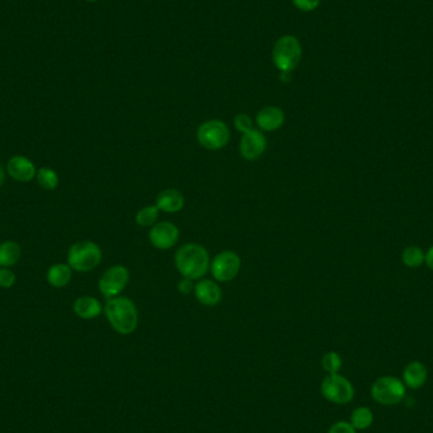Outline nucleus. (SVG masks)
Masks as SVG:
<instances>
[{
	"mask_svg": "<svg viewBox=\"0 0 433 433\" xmlns=\"http://www.w3.org/2000/svg\"><path fill=\"white\" fill-rule=\"evenodd\" d=\"M175 266L182 278L200 280L210 269V253L204 246L199 244H185L175 253Z\"/></svg>",
	"mask_w": 433,
	"mask_h": 433,
	"instance_id": "obj_1",
	"label": "nucleus"
},
{
	"mask_svg": "<svg viewBox=\"0 0 433 433\" xmlns=\"http://www.w3.org/2000/svg\"><path fill=\"white\" fill-rule=\"evenodd\" d=\"M104 310L112 329L120 335H132L139 327V310L134 301L127 297L108 299Z\"/></svg>",
	"mask_w": 433,
	"mask_h": 433,
	"instance_id": "obj_2",
	"label": "nucleus"
},
{
	"mask_svg": "<svg viewBox=\"0 0 433 433\" xmlns=\"http://www.w3.org/2000/svg\"><path fill=\"white\" fill-rule=\"evenodd\" d=\"M301 45L297 37L283 36L275 42L273 49V61L280 72L292 74L301 60Z\"/></svg>",
	"mask_w": 433,
	"mask_h": 433,
	"instance_id": "obj_3",
	"label": "nucleus"
},
{
	"mask_svg": "<svg viewBox=\"0 0 433 433\" xmlns=\"http://www.w3.org/2000/svg\"><path fill=\"white\" fill-rule=\"evenodd\" d=\"M102 250L95 242L79 241L71 246L68 262L72 270L79 273H88L102 262Z\"/></svg>",
	"mask_w": 433,
	"mask_h": 433,
	"instance_id": "obj_4",
	"label": "nucleus"
},
{
	"mask_svg": "<svg viewBox=\"0 0 433 433\" xmlns=\"http://www.w3.org/2000/svg\"><path fill=\"white\" fill-rule=\"evenodd\" d=\"M230 139V128L219 119H210L204 122L196 131V140L199 145L210 151L222 150L228 145Z\"/></svg>",
	"mask_w": 433,
	"mask_h": 433,
	"instance_id": "obj_5",
	"label": "nucleus"
},
{
	"mask_svg": "<svg viewBox=\"0 0 433 433\" xmlns=\"http://www.w3.org/2000/svg\"><path fill=\"white\" fill-rule=\"evenodd\" d=\"M371 397L379 404H398L405 397L404 383L395 377H379L371 386Z\"/></svg>",
	"mask_w": 433,
	"mask_h": 433,
	"instance_id": "obj_6",
	"label": "nucleus"
},
{
	"mask_svg": "<svg viewBox=\"0 0 433 433\" xmlns=\"http://www.w3.org/2000/svg\"><path fill=\"white\" fill-rule=\"evenodd\" d=\"M322 395L335 404H347L355 397L354 385L340 374H329L321 385Z\"/></svg>",
	"mask_w": 433,
	"mask_h": 433,
	"instance_id": "obj_7",
	"label": "nucleus"
},
{
	"mask_svg": "<svg viewBox=\"0 0 433 433\" xmlns=\"http://www.w3.org/2000/svg\"><path fill=\"white\" fill-rule=\"evenodd\" d=\"M241 258L235 251L219 252L214 256V259L210 261V273L216 281L219 283H228L237 278L241 270Z\"/></svg>",
	"mask_w": 433,
	"mask_h": 433,
	"instance_id": "obj_8",
	"label": "nucleus"
},
{
	"mask_svg": "<svg viewBox=\"0 0 433 433\" xmlns=\"http://www.w3.org/2000/svg\"><path fill=\"white\" fill-rule=\"evenodd\" d=\"M129 283V271L126 266L113 265L105 270L99 280V290L105 298L111 299L120 295Z\"/></svg>",
	"mask_w": 433,
	"mask_h": 433,
	"instance_id": "obj_9",
	"label": "nucleus"
},
{
	"mask_svg": "<svg viewBox=\"0 0 433 433\" xmlns=\"http://www.w3.org/2000/svg\"><path fill=\"white\" fill-rule=\"evenodd\" d=\"M180 237V231L173 222H157L150 228L148 238L151 245L157 250H170L173 249Z\"/></svg>",
	"mask_w": 433,
	"mask_h": 433,
	"instance_id": "obj_10",
	"label": "nucleus"
},
{
	"mask_svg": "<svg viewBox=\"0 0 433 433\" xmlns=\"http://www.w3.org/2000/svg\"><path fill=\"white\" fill-rule=\"evenodd\" d=\"M267 140L265 134L260 129H252L244 133L239 142V154L247 161H255L265 154Z\"/></svg>",
	"mask_w": 433,
	"mask_h": 433,
	"instance_id": "obj_11",
	"label": "nucleus"
},
{
	"mask_svg": "<svg viewBox=\"0 0 433 433\" xmlns=\"http://www.w3.org/2000/svg\"><path fill=\"white\" fill-rule=\"evenodd\" d=\"M256 123L259 126L260 131L275 132L284 126L285 113L279 107L267 105V107H264L262 109H260L258 116H256Z\"/></svg>",
	"mask_w": 433,
	"mask_h": 433,
	"instance_id": "obj_12",
	"label": "nucleus"
},
{
	"mask_svg": "<svg viewBox=\"0 0 433 433\" xmlns=\"http://www.w3.org/2000/svg\"><path fill=\"white\" fill-rule=\"evenodd\" d=\"M196 301L205 307H214L222 301V289L216 280L200 279L194 288Z\"/></svg>",
	"mask_w": 433,
	"mask_h": 433,
	"instance_id": "obj_13",
	"label": "nucleus"
},
{
	"mask_svg": "<svg viewBox=\"0 0 433 433\" xmlns=\"http://www.w3.org/2000/svg\"><path fill=\"white\" fill-rule=\"evenodd\" d=\"M7 170L10 178L21 182H31L37 174L33 162L24 156H13L8 161Z\"/></svg>",
	"mask_w": 433,
	"mask_h": 433,
	"instance_id": "obj_14",
	"label": "nucleus"
},
{
	"mask_svg": "<svg viewBox=\"0 0 433 433\" xmlns=\"http://www.w3.org/2000/svg\"><path fill=\"white\" fill-rule=\"evenodd\" d=\"M155 205L160 210V212L173 214V213L180 212L184 208L185 198L182 196V191L178 189H165L161 191L159 196H156V204Z\"/></svg>",
	"mask_w": 433,
	"mask_h": 433,
	"instance_id": "obj_15",
	"label": "nucleus"
},
{
	"mask_svg": "<svg viewBox=\"0 0 433 433\" xmlns=\"http://www.w3.org/2000/svg\"><path fill=\"white\" fill-rule=\"evenodd\" d=\"M427 380V368L420 361H412L403 371V383L411 389L422 388Z\"/></svg>",
	"mask_w": 433,
	"mask_h": 433,
	"instance_id": "obj_16",
	"label": "nucleus"
},
{
	"mask_svg": "<svg viewBox=\"0 0 433 433\" xmlns=\"http://www.w3.org/2000/svg\"><path fill=\"white\" fill-rule=\"evenodd\" d=\"M103 310L102 303L94 297H80L74 303V312L83 320H94Z\"/></svg>",
	"mask_w": 433,
	"mask_h": 433,
	"instance_id": "obj_17",
	"label": "nucleus"
},
{
	"mask_svg": "<svg viewBox=\"0 0 433 433\" xmlns=\"http://www.w3.org/2000/svg\"><path fill=\"white\" fill-rule=\"evenodd\" d=\"M72 278V269L69 264H55L47 271V281L54 288L66 287Z\"/></svg>",
	"mask_w": 433,
	"mask_h": 433,
	"instance_id": "obj_18",
	"label": "nucleus"
},
{
	"mask_svg": "<svg viewBox=\"0 0 433 433\" xmlns=\"http://www.w3.org/2000/svg\"><path fill=\"white\" fill-rule=\"evenodd\" d=\"M21 259V247L13 241H6L0 245V266H13Z\"/></svg>",
	"mask_w": 433,
	"mask_h": 433,
	"instance_id": "obj_19",
	"label": "nucleus"
},
{
	"mask_svg": "<svg viewBox=\"0 0 433 433\" xmlns=\"http://www.w3.org/2000/svg\"><path fill=\"white\" fill-rule=\"evenodd\" d=\"M374 422V414L370 408L359 407L354 412L351 413L349 423L355 430H368Z\"/></svg>",
	"mask_w": 433,
	"mask_h": 433,
	"instance_id": "obj_20",
	"label": "nucleus"
},
{
	"mask_svg": "<svg viewBox=\"0 0 433 433\" xmlns=\"http://www.w3.org/2000/svg\"><path fill=\"white\" fill-rule=\"evenodd\" d=\"M159 216H160V210L156 205H147L137 212L134 221L140 227L151 228L154 224L157 223Z\"/></svg>",
	"mask_w": 433,
	"mask_h": 433,
	"instance_id": "obj_21",
	"label": "nucleus"
},
{
	"mask_svg": "<svg viewBox=\"0 0 433 433\" xmlns=\"http://www.w3.org/2000/svg\"><path fill=\"white\" fill-rule=\"evenodd\" d=\"M36 178H37V182L40 184V187L45 190H54L58 185V175L52 168H40L36 174Z\"/></svg>",
	"mask_w": 433,
	"mask_h": 433,
	"instance_id": "obj_22",
	"label": "nucleus"
},
{
	"mask_svg": "<svg viewBox=\"0 0 433 433\" xmlns=\"http://www.w3.org/2000/svg\"><path fill=\"white\" fill-rule=\"evenodd\" d=\"M402 260L408 267H419L425 262V252L417 246H409L403 251Z\"/></svg>",
	"mask_w": 433,
	"mask_h": 433,
	"instance_id": "obj_23",
	"label": "nucleus"
},
{
	"mask_svg": "<svg viewBox=\"0 0 433 433\" xmlns=\"http://www.w3.org/2000/svg\"><path fill=\"white\" fill-rule=\"evenodd\" d=\"M322 368L329 374H338L343 368V359L335 351L327 352L322 359Z\"/></svg>",
	"mask_w": 433,
	"mask_h": 433,
	"instance_id": "obj_24",
	"label": "nucleus"
},
{
	"mask_svg": "<svg viewBox=\"0 0 433 433\" xmlns=\"http://www.w3.org/2000/svg\"><path fill=\"white\" fill-rule=\"evenodd\" d=\"M233 126L237 129L238 132L247 133L253 129V122L251 117L246 113H238L233 118Z\"/></svg>",
	"mask_w": 433,
	"mask_h": 433,
	"instance_id": "obj_25",
	"label": "nucleus"
},
{
	"mask_svg": "<svg viewBox=\"0 0 433 433\" xmlns=\"http://www.w3.org/2000/svg\"><path fill=\"white\" fill-rule=\"evenodd\" d=\"M15 284V275L12 270L7 267L0 269V288H12Z\"/></svg>",
	"mask_w": 433,
	"mask_h": 433,
	"instance_id": "obj_26",
	"label": "nucleus"
},
{
	"mask_svg": "<svg viewBox=\"0 0 433 433\" xmlns=\"http://www.w3.org/2000/svg\"><path fill=\"white\" fill-rule=\"evenodd\" d=\"M294 7L299 9L301 12H313L320 7L321 0H292Z\"/></svg>",
	"mask_w": 433,
	"mask_h": 433,
	"instance_id": "obj_27",
	"label": "nucleus"
},
{
	"mask_svg": "<svg viewBox=\"0 0 433 433\" xmlns=\"http://www.w3.org/2000/svg\"><path fill=\"white\" fill-rule=\"evenodd\" d=\"M329 433H356V430L349 422H337L329 428Z\"/></svg>",
	"mask_w": 433,
	"mask_h": 433,
	"instance_id": "obj_28",
	"label": "nucleus"
},
{
	"mask_svg": "<svg viewBox=\"0 0 433 433\" xmlns=\"http://www.w3.org/2000/svg\"><path fill=\"white\" fill-rule=\"evenodd\" d=\"M194 280L189 279V278H182L179 284H178V290L182 294V295H189L190 293L194 292Z\"/></svg>",
	"mask_w": 433,
	"mask_h": 433,
	"instance_id": "obj_29",
	"label": "nucleus"
},
{
	"mask_svg": "<svg viewBox=\"0 0 433 433\" xmlns=\"http://www.w3.org/2000/svg\"><path fill=\"white\" fill-rule=\"evenodd\" d=\"M425 261H426L427 266L433 270V246L430 247V250L425 255Z\"/></svg>",
	"mask_w": 433,
	"mask_h": 433,
	"instance_id": "obj_30",
	"label": "nucleus"
},
{
	"mask_svg": "<svg viewBox=\"0 0 433 433\" xmlns=\"http://www.w3.org/2000/svg\"><path fill=\"white\" fill-rule=\"evenodd\" d=\"M4 179H6V173H4V168L1 166V164H0V187L3 185V182H4Z\"/></svg>",
	"mask_w": 433,
	"mask_h": 433,
	"instance_id": "obj_31",
	"label": "nucleus"
},
{
	"mask_svg": "<svg viewBox=\"0 0 433 433\" xmlns=\"http://www.w3.org/2000/svg\"><path fill=\"white\" fill-rule=\"evenodd\" d=\"M88 1H91V3H94V1H98V0H88Z\"/></svg>",
	"mask_w": 433,
	"mask_h": 433,
	"instance_id": "obj_32",
	"label": "nucleus"
}]
</instances>
